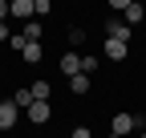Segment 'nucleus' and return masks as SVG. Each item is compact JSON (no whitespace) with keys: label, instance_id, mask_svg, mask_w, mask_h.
Listing matches in <instances>:
<instances>
[{"label":"nucleus","instance_id":"1","mask_svg":"<svg viewBox=\"0 0 146 138\" xmlns=\"http://www.w3.org/2000/svg\"><path fill=\"white\" fill-rule=\"evenodd\" d=\"M110 126H114V134H118V138H126L130 130H142V114H126V110H118Z\"/></svg>","mask_w":146,"mask_h":138},{"label":"nucleus","instance_id":"2","mask_svg":"<svg viewBox=\"0 0 146 138\" xmlns=\"http://www.w3.org/2000/svg\"><path fill=\"white\" fill-rule=\"evenodd\" d=\"M106 41H122V45H130V25H126V21H106Z\"/></svg>","mask_w":146,"mask_h":138},{"label":"nucleus","instance_id":"3","mask_svg":"<svg viewBox=\"0 0 146 138\" xmlns=\"http://www.w3.org/2000/svg\"><path fill=\"white\" fill-rule=\"evenodd\" d=\"M25 114H29V122H33V126H45V122H49V114H53V106H49V102H33Z\"/></svg>","mask_w":146,"mask_h":138},{"label":"nucleus","instance_id":"4","mask_svg":"<svg viewBox=\"0 0 146 138\" xmlns=\"http://www.w3.org/2000/svg\"><path fill=\"white\" fill-rule=\"evenodd\" d=\"M8 16H16V21H36V16H33V0H12V4H8Z\"/></svg>","mask_w":146,"mask_h":138},{"label":"nucleus","instance_id":"5","mask_svg":"<svg viewBox=\"0 0 146 138\" xmlns=\"http://www.w3.org/2000/svg\"><path fill=\"white\" fill-rule=\"evenodd\" d=\"M16 118H21V110H16L12 102H0V130H12Z\"/></svg>","mask_w":146,"mask_h":138},{"label":"nucleus","instance_id":"6","mask_svg":"<svg viewBox=\"0 0 146 138\" xmlns=\"http://www.w3.org/2000/svg\"><path fill=\"white\" fill-rule=\"evenodd\" d=\"M142 16H146V8L138 4V0H130V4H126V12H122V21L134 29V25H142Z\"/></svg>","mask_w":146,"mask_h":138},{"label":"nucleus","instance_id":"7","mask_svg":"<svg viewBox=\"0 0 146 138\" xmlns=\"http://www.w3.org/2000/svg\"><path fill=\"white\" fill-rule=\"evenodd\" d=\"M61 73H65V77H77V73H81V57H77V53H65V57H61Z\"/></svg>","mask_w":146,"mask_h":138},{"label":"nucleus","instance_id":"8","mask_svg":"<svg viewBox=\"0 0 146 138\" xmlns=\"http://www.w3.org/2000/svg\"><path fill=\"white\" fill-rule=\"evenodd\" d=\"M126 53H130V45H122V41H106V57H110V61H126Z\"/></svg>","mask_w":146,"mask_h":138},{"label":"nucleus","instance_id":"9","mask_svg":"<svg viewBox=\"0 0 146 138\" xmlns=\"http://www.w3.org/2000/svg\"><path fill=\"white\" fill-rule=\"evenodd\" d=\"M41 53H45V45H41V41H29V45L21 49V57H25L29 65H36V61H41Z\"/></svg>","mask_w":146,"mask_h":138},{"label":"nucleus","instance_id":"10","mask_svg":"<svg viewBox=\"0 0 146 138\" xmlns=\"http://www.w3.org/2000/svg\"><path fill=\"white\" fill-rule=\"evenodd\" d=\"M29 90H33V102H49V94H53V85H49V81H33Z\"/></svg>","mask_w":146,"mask_h":138},{"label":"nucleus","instance_id":"11","mask_svg":"<svg viewBox=\"0 0 146 138\" xmlns=\"http://www.w3.org/2000/svg\"><path fill=\"white\" fill-rule=\"evenodd\" d=\"M69 90L77 94V98H81V94H89V77H85V73H77V77H69Z\"/></svg>","mask_w":146,"mask_h":138},{"label":"nucleus","instance_id":"12","mask_svg":"<svg viewBox=\"0 0 146 138\" xmlns=\"http://www.w3.org/2000/svg\"><path fill=\"white\" fill-rule=\"evenodd\" d=\"M21 37H25V41H41V21H29Z\"/></svg>","mask_w":146,"mask_h":138},{"label":"nucleus","instance_id":"13","mask_svg":"<svg viewBox=\"0 0 146 138\" xmlns=\"http://www.w3.org/2000/svg\"><path fill=\"white\" fill-rule=\"evenodd\" d=\"M53 4H49V0H33V16H45Z\"/></svg>","mask_w":146,"mask_h":138},{"label":"nucleus","instance_id":"14","mask_svg":"<svg viewBox=\"0 0 146 138\" xmlns=\"http://www.w3.org/2000/svg\"><path fill=\"white\" fill-rule=\"evenodd\" d=\"M94 69H98V57H81V73H85V77L94 73Z\"/></svg>","mask_w":146,"mask_h":138},{"label":"nucleus","instance_id":"15","mask_svg":"<svg viewBox=\"0 0 146 138\" xmlns=\"http://www.w3.org/2000/svg\"><path fill=\"white\" fill-rule=\"evenodd\" d=\"M69 45H85V29H73L69 33Z\"/></svg>","mask_w":146,"mask_h":138},{"label":"nucleus","instance_id":"16","mask_svg":"<svg viewBox=\"0 0 146 138\" xmlns=\"http://www.w3.org/2000/svg\"><path fill=\"white\" fill-rule=\"evenodd\" d=\"M25 45H29V41L21 37V33H12V37H8V49H25Z\"/></svg>","mask_w":146,"mask_h":138},{"label":"nucleus","instance_id":"17","mask_svg":"<svg viewBox=\"0 0 146 138\" xmlns=\"http://www.w3.org/2000/svg\"><path fill=\"white\" fill-rule=\"evenodd\" d=\"M73 138H94V134H89V126H77V130H73Z\"/></svg>","mask_w":146,"mask_h":138},{"label":"nucleus","instance_id":"18","mask_svg":"<svg viewBox=\"0 0 146 138\" xmlns=\"http://www.w3.org/2000/svg\"><path fill=\"white\" fill-rule=\"evenodd\" d=\"M8 37H12V33H8V25H0V45H8Z\"/></svg>","mask_w":146,"mask_h":138},{"label":"nucleus","instance_id":"19","mask_svg":"<svg viewBox=\"0 0 146 138\" xmlns=\"http://www.w3.org/2000/svg\"><path fill=\"white\" fill-rule=\"evenodd\" d=\"M4 21H8V4L0 0V25H4Z\"/></svg>","mask_w":146,"mask_h":138},{"label":"nucleus","instance_id":"20","mask_svg":"<svg viewBox=\"0 0 146 138\" xmlns=\"http://www.w3.org/2000/svg\"><path fill=\"white\" fill-rule=\"evenodd\" d=\"M110 138H118V134H110Z\"/></svg>","mask_w":146,"mask_h":138},{"label":"nucleus","instance_id":"21","mask_svg":"<svg viewBox=\"0 0 146 138\" xmlns=\"http://www.w3.org/2000/svg\"><path fill=\"white\" fill-rule=\"evenodd\" d=\"M142 138H146V134H142Z\"/></svg>","mask_w":146,"mask_h":138}]
</instances>
